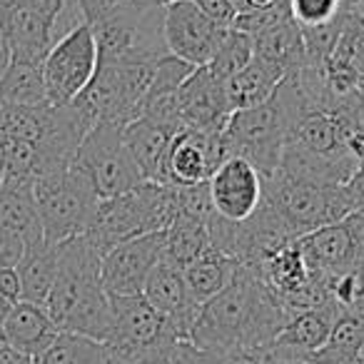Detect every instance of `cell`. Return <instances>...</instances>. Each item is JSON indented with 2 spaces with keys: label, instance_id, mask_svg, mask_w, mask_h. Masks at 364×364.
Masks as SVG:
<instances>
[{
  "label": "cell",
  "instance_id": "obj_1",
  "mask_svg": "<svg viewBox=\"0 0 364 364\" xmlns=\"http://www.w3.org/2000/svg\"><path fill=\"white\" fill-rule=\"evenodd\" d=\"M287 322L289 314L255 267L240 264L232 282L200 307L188 339L223 357L232 349H267Z\"/></svg>",
  "mask_w": 364,
  "mask_h": 364
},
{
  "label": "cell",
  "instance_id": "obj_2",
  "mask_svg": "<svg viewBox=\"0 0 364 364\" xmlns=\"http://www.w3.org/2000/svg\"><path fill=\"white\" fill-rule=\"evenodd\" d=\"M58 247V274L46 309L55 327L105 342L110 334V297L102 287V250L87 235Z\"/></svg>",
  "mask_w": 364,
  "mask_h": 364
},
{
  "label": "cell",
  "instance_id": "obj_3",
  "mask_svg": "<svg viewBox=\"0 0 364 364\" xmlns=\"http://www.w3.org/2000/svg\"><path fill=\"white\" fill-rule=\"evenodd\" d=\"M307 110L297 77H284L267 102L232 112L223 130L225 155L247 160L262 177L274 175L289 135Z\"/></svg>",
  "mask_w": 364,
  "mask_h": 364
},
{
  "label": "cell",
  "instance_id": "obj_4",
  "mask_svg": "<svg viewBox=\"0 0 364 364\" xmlns=\"http://www.w3.org/2000/svg\"><path fill=\"white\" fill-rule=\"evenodd\" d=\"M177 218V190L160 182H142L130 193L100 200L87 237L102 255L120 242L147 232H162Z\"/></svg>",
  "mask_w": 364,
  "mask_h": 364
},
{
  "label": "cell",
  "instance_id": "obj_5",
  "mask_svg": "<svg viewBox=\"0 0 364 364\" xmlns=\"http://www.w3.org/2000/svg\"><path fill=\"white\" fill-rule=\"evenodd\" d=\"M262 208L272 215V220L289 240L314 232L324 225L339 223L352 213L344 188L294 180L279 172L264 177Z\"/></svg>",
  "mask_w": 364,
  "mask_h": 364
},
{
  "label": "cell",
  "instance_id": "obj_6",
  "mask_svg": "<svg viewBox=\"0 0 364 364\" xmlns=\"http://www.w3.org/2000/svg\"><path fill=\"white\" fill-rule=\"evenodd\" d=\"M36 203L43 240L48 245H63L90 230L100 198L92 188L90 177L73 162L65 170L38 177Z\"/></svg>",
  "mask_w": 364,
  "mask_h": 364
},
{
  "label": "cell",
  "instance_id": "obj_7",
  "mask_svg": "<svg viewBox=\"0 0 364 364\" xmlns=\"http://www.w3.org/2000/svg\"><path fill=\"white\" fill-rule=\"evenodd\" d=\"M157 60H97L95 77L75 102L95 122L125 127L140 115Z\"/></svg>",
  "mask_w": 364,
  "mask_h": 364
},
{
  "label": "cell",
  "instance_id": "obj_8",
  "mask_svg": "<svg viewBox=\"0 0 364 364\" xmlns=\"http://www.w3.org/2000/svg\"><path fill=\"white\" fill-rule=\"evenodd\" d=\"M165 8H140L127 3L125 8L92 23L100 60H160L165 48Z\"/></svg>",
  "mask_w": 364,
  "mask_h": 364
},
{
  "label": "cell",
  "instance_id": "obj_9",
  "mask_svg": "<svg viewBox=\"0 0 364 364\" xmlns=\"http://www.w3.org/2000/svg\"><path fill=\"white\" fill-rule=\"evenodd\" d=\"M110 297V294H107ZM180 342L172 324L142 294L110 297V334L105 344L127 364H140Z\"/></svg>",
  "mask_w": 364,
  "mask_h": 364
},
{
  "label": "cell",
  "instance_id": "obj_10",
  "mask_svg": "<svg viewBox=\"0 0 364 364\" xmlns=\"http://www.w3.org/2000/svg\"><path fill=\"white\" fill-rule=\"evenodd\" d=\"M75 165L90 177L100 200L130 193L145 182L130 147L125 145L122 127L107 122H95L92 130L82 137Z\"/></svg>",
  "mask_w": 364,
  "mask_h": 364
},
{
  "label": "cell",
  "instance_id": "obj_11",
  "mask_svg": "<svg viewBox=\"0 0 364 364\" xmlns=\"http://www.w3.org/2000/svg\"><path fill=\"white\" fill-rule=\"evenodd\" d=\"M97 43L87 23L60 36L43 60V80L50 105H70L85 92L97 70Z\"/></svg>",
  "mask_w": 364,
  "mask_h": 364
},
{
  "label": "cell",
  "instance_id": "obj_12",
  "mask_svg": "<svg viewBox=\"0 0 364 364\" xmlns=\"http://www.w3.org/2000/svg\"><path fill=\"white\" fill-rule=\"evenodd\" d=\"M65 0H0V38L11 60L43 63Z\"/></svg>",
  "mask_w": 364,
  "mask_h": 364
},
{
  "label": "cell",
  "instance_id": "obj_13",
  "mask_svg": "<svg viewBox=\"0 0 364 364\" xmlns=\"http://www.w3.org/2000/svg\"><path fill=\"white\" fill-rule=\"evenodd\" d=\"M228 160L223 145V132H203L182 127L170 137L157 167L155 182L170 188H193L213 177L223 162Z\"/></svg>",
  "mask_w": 364,
  "mask_h": 364
},
{
  "label": "cell",
  "instance_id": "obj_14",
  "mask_svg": "<svg viewBox=\"0 0 364 364\" xmlns=\"http://www.w3.org/2000/svg\"><path fill=\"white\" fill-rule=\"evenodd\" d=\"M230 28H223L198 11L193 0H177L165 6V48L167 55L193 68L210 65Z\"/></svg>",
  "mask_w": 364,
  "mask_h": 364
},
{
  "label": "cell",
  "instance_id": "obj_15",
  "mask_svg": "<svg viewBox=\"0 0 364 364\" xmlns=\"http://www.w3.org/2000/svg\"><path fill=\"white\" fill-rule=\"evenodd\" d=\"M165 255V230L120 242L102 255L100 277L110 297L142 294L150 272Z\"/></svg>",
  "mask_w": 364,
  "mask_h": 364
},
{
  "label": "cell",
  "instance_id": "obj_16",
  "mask_svg": "<svg viewBox=\"0 0 364 364\" xmlns=\"http://www.w3.org/2000/svg\"><path fill=\"white\" fill-rule=\"evenodd\" d=\"M213 213L228 223H245L259 210L264 177L242 157H228L208 180Z\"/></svg>",
  "mask_w": 364,
  "mask_h": 364
},
{
  "label": "cell",
  "instance_id": "obj_17",
  "mask_svg": "<svg viewBox=\"0 0 364 364\" xmlns=\"http://www.w3.org/2000/svg\"><path fill=\"white\" fill-rule=\"evenodd\" d=\"M177 110L182 127L220 135L235 112L230 105L225 77L213 73L208 65L195 68L177 90Z\"/></svg>",
  "mask_w": 364,
  "mask_h": 364
},
{
  "label": "cell",
  "instance_id": "obj_18",
  "mask_svg": "<svg viewBox=\"0 0 364 364\" xmlns=\"http://www.w3.org/2000/svg\"><path fill=\"white\" fill-rule=\"evenodd\" d=\"M324 87L334 100H364V18L347 13L337 43L322 63Z\"/></svg>",
  "mask_w": 364,
  "mask_h": 364
},
{
  "label": "cell",
  "instance_id": "obj_19",
  "mask_svg": "<svg viewBox=\"0 0 364 364\" xmlns=\"http://www.w3.org/2000/svg\"><path fill=\"white\" fill-rule=\"evenodd\" d=\"M142 297L152 304V309L157 314H162L172 324L177 337H190V329H193L195 319H198L200 304L190 294L188 282H185V269H180L170 259L162 257L157 262V267L150 272V277H147L145 287H142Z\"/></svg>",
  "mask_w": 364,
  "mask_h": 364
},
{
  "label": "cell",
  "instance_id": "obj_20",
  "mask_svg": "<svg viewBox=\"0 0 364 364\" xmlns=\"http://www.w3.org/2000/svg\"><path fill=\"white\" fill-rule=\"evenodd\" d=\"M294 245H297L307 269L322 282H327L329 277L362 262L354 237L344 220L302 235V237L294 240Z\"/></svg>",
  "mask_w": 364,
  "mask_h": 364
},
{
  "label": "cell",
  "instance_id": "obj_21",
  "mask_svg": "<svg viewBox=\"0 0 364 364\" xmlns=\"http://www.w3.org/2000/svg\"><path fill=\"white\" fill-rule=\"evenodd\" d=\"M337 314L339 312L334 304H322V307L302 309V312L292 314L289 322L282 327V332L272 339L267 352L272 354L274 359L302 362L307 354L317 352V349L327 342Z\"/></svg>",
  "mask_w": 364,
  "mask_h": 364
},
{
  "label": "cell",
  "instance_id": "obj_22",
  "mask_svg": "<svg viewBox=\"0 0 364 364\" xmlns=\"http://www.w3.org/2000/svg\"><path fill=\"white\" fill-rule=\"evenodd\" d=\"M60 337V329L50 319L46 307L33 302H18L11 307V312L3 319V339L18 349L21 354L31 357L36 362L41 354L55 344Z\"/></svg>",
  "mask_w": 364,
  "mask_h": 364
},
{
  "label": "cell",
  "instance_id": "obj_23",
  "mask_svg": "<svg viewBox=\"0 0 364 364\" xmlns=\"http://www.w3.org/2000/svg\"><path fill=\"white\" fill-rule=\"evenodd\" d=\"M255 41V58L264 60L279 70L284 77L297 75L299 70L307 68V48L297 23L289 18V13H282L272 26L264 28Z\"/></svg>",
  "mask_w": 364,
  "mask_h": 364
},
{
  "label": "cell",
  "instance_id": "obj_24",
  "mask_svg": "<svg viewBox=\"0 0 364 364\" xmlns=\"http://www.w3.org/2000/svg\"><path fill=\"white\" fill-rule=\"evenodd\" d=\"M0 228L16 232L26 242V247L43 242L33 180H8L6 177L0 182Z\"/></svg>",
  "mask_w": 364,
  "mask_h": 364
},
{
  "label": "cell",
  "instance_id": "obj_25",
  "mask_svg": "<svg viewBox=\"0 0 364 364\" xmlns=\"http://www.w3.org/2000/svg\"><path fill=\"white\" fill-rule=\"evenodd\" d=\"M177 132V127L165 125V122L150 120V117H135L130 125L122 127L125 145L130 147L137 167L147 182H155L157 167H160L162 152H165L170 137Z\"/></svg>",
  "mask_w": 364,
  "mask_h": 364
},
{
  "label": "cell",
  "instance_id": "obj_26",
  "mask_svg": "<svg viewBox=\"0 0 364 364\" xmlns=\"http://www.w3.org/2000/svg\"><path fill=\"white\" fill-rule=\"evenodd\" d=\"M18 277H21L23 299L21 302H33L46 307L48 294L53 289L58 274V247L48 245L46 240L36 245H28L26 255L18 262Z\"/></svg>",
  "mask_w": 364,
  "mask_h": 364
},
{
  "label": "cell",
  "instance_id": "obj_27",
  "mask_svg": "<svg viewBox=\"0 0 364 364\" xmlns=\"http://www.w3.org/2000/svg\"><path fill=\"white\" fill-rule=\"evenodd\" d=\"M237 267H240L237 259L228 257V255L215 247H210L208 252L200 255L193 264L185 267V282H188V289L195 302L203 307L205 302L218 297L232 282Z\"/></svg>",
  "mask_w": 364,
  "mask_h": 364
},
{
  "label": "cell",
  "instance_id": "obj_28",
  "mask_svg": "<svg viewBox=\"0 0 364 364\" xmlns=\"http://www.w3.org/2000/svg\"><path fill=\"white\" fill-rule=\"evenodd\" d=\"M364 347V314L339 312L327 342L317 352L307 354V364H359Z\"/></svg>",
  "mask_w": 364,
  "mask_h": 364
},
{
  "label": "cell",
  "instance_id": "obj_29",
  "mask_svg": "<svg viewBox=\"0 0 364 364\" xmlns=\"http://www.w3.org/2000/svg\"><path fill=\"white\" fill-rule=\"evenodd\" d=\"M282 80V73L274 70L272 65H267L259 58H255L245 70H240L237 75L225 80L230 105H232V110H247V107L262 105L274 95V90H277Z\"/></svg>",
  "mask_w": 364,
  "mask_h": 364
},
{
  "label": "cell",
  "instance_id": "obj_30",
  "mask_svg": "<svg viewBox=\"0 0 364 364\" xmlns=\"http://www.w3.org/2000/svg\"><path fill=\"white\" fill-rule=\"evenodd\" d=\"M208 223L210 220L177 213V218L172 220L170 228L165 230V255H162V257L170 259V262L177 264L180 269L193 264L200 255L213 247Z\"/></svg>",
  "mask_w": 364,
  "mask_h": 364
},
{
  "label": "cell",
  "instance_id": "obj_31",
  "mask_svg": "<svg viewBox=\"0 0 364 364\" xmlns=\"http://www.w3.org/2000/svg\"><path fill=\"white\" fill-rule=\"evenodd\" d=\"M0 100L21 107L50 105L43 80V63L8 60L6 70L0 73Z\"/></svg>",
  "mask_w": 364,
  "mask_h": 364
},
{
  "label": "cell",
  "instance_id": "obj_32",
  "mask_svg": "<svg viewBox=\"0 0 364 364\" xmlns=\"http://www.w3.org/2000/svg\"><path fill=\"white\" fill-rule=\"evenodd\" d=\"M36 364H127L110 352L105 342L80 334L60 332L50 349L36 359Z\"/></svg>",
  "mask_w": 364,
  "mask_h": 364
},
{
  "label": "cell",
  "instance_id": "obj_33",
  "mask_svg": "<svg viewBox=\"0 0 364 364\" xmlns=\"http://www.w3.org/2000/svg\"><path fill=\"white\" fill-rule=\"evenodd\" d=\"M329 304L337 307V312L364 314V259L344 272L334 274L324 282Z\"/></svg>",
  "mask_w": 364,
  "mask_h": 364
},
{
  "label": "cell",
  "instance_id": "obj_34",
  "mask_svg": "<svg viewBox=\"0 0 364 364\" xmlns=\"http://www.w3.org/2000/svg\"><path fill=\"white\" fill-rule=\"evenodd\" d=\"M252 60H255L252 38L245 36V33H237V31H228V36L223 38L218 53H215V58L210 60L208 68L228 80V77L237 75L240 70H245Z\"/></svg>",
  "mask_w": 364,
  "mask_h": 364
},
{
  "label": "cell",
  "instance_id": "obj_35",
  "mask_svg": "<svg viewBox=\"0 0 364 364\" xmlns=\"http://www.w3.org/2000/svg\"><path fill=\"white\" fill-rule=\"evenodd\" d=\"M287 13L299 31H314L332 26L352 11H347L342 0H287Z\"/></svg>",
  "mask_w": 364,
  "mask_h": 364
},
{
  "label": "cell",
  "instance_id": "obj_36",
  "mask_svg": "<svg viewBox=\"0 0 364 364\" xmlns=\"http://www.w3.org/2000/svg\"><path fill=\"white\" fill-rule=\"evenodd\" d=\"M193 70H195L193 65L177 60V58H172V55L160 58V60L155 63V70H152V80H150V87H147L145 100L175 95V92L182 87V82L190 77V73Z\"/></svg>",
  "mask_w": 364,
  "mask_h": 364
},
{
  "label": "cell",
  "instance_id": "obj_37",
  "mask_svg": "<svg viewBox=\"0 0 364 364\" xmlns=\"http://www.w3.org/2000/svg\"><path fill=\"white\" fill-rule=\"evenodd\" d=\"M218 362H220L218 354L203 352L190 339H180V342L170 344L160 354H155V357L145 359L140 364H218Z\"/></svg>",
  "mask_w": 364,
  "mask_h": 364
},
{
  "label": "cell",
  "instance_id": "obj_38",
  "mask_svg": "<svg viewBox=\"0 0 364 364\" xmlns=\"http://www.w3.org/2000/svg\"><path fill=\"white\" fill-rule=\"evenodd\" d=\"M70 3L75 6V11L80 13L82 21H85L87 26H92V23L107 18L110 13L125 8L130 0H70Z\"/></svg>",
  "mask_w": 364,
  "mask_h": 364
},
{
  "label": "cell",
  "instance_id": "obj_39",
  "mask_svg": "<svg viewBox=\"0 0 364 364\" xmlns=\"http://www.w3.org/2000/svg\"><path fill=\"white\" fill-rule=\"evenodd\" d=\"M193 3L213 23H218L223 28H232V21L237 16V8H235L232 0H193Z\"/></svg>",
  "mask_w": 364,
  "mask_h": 364
},
{
  "label": "cell",
  "instance_id": "obj_40",
  "mask_svg": "<svg viewBox=\"0 0 364 364\" xmlns=\"http://www.w3.org/2000/svg\"><path fill=\"white\" fill-rule=\"evenodd\" d=\"M23 255H26V242L16 232L0 228V269L18 267Z\"/></svg>",
  "mask_w": 364,
  "mask_h": 364
},
{
  "label": "cell",
  "instance_id": "obj_41",
  "mask_svg": "<svg viewBox=\"0 0 364 364\" xmlns=\"http://www.w3.org/2000/svg\"><path fill=\"white\" fill-rule=\"evenodd\" d=\"M218 364H272V354L267 349H232Z\"/></svg>",
  "mask_w": 364,
  "mask_h": 364
},
{
  "label": "cell",
  "instance_id": "obj_42",
  "mask_svg": "<svg viewBox=\"0 0 364 364\" xmlns=\"http://www.w3.org/2000/svg\"><path fill=\"white\" fill-rule=\"evenodd\" d=\"M0 297L6 299L8 304H18L23 299L21 277H18V269L16 267L0 269Z\"/></svg>",
  "mask_w": 364,
  "mask_h": 364
},
{
  "label": "cell",
  "instance_id": "obj_43",
  "mask_svg": "<svg viewBox=\"0 0 364 364\" xmlns=\"http://www.w3.org/2000/svg\"><path fill=\"white\" fill-rule=\"evenodd\" d=\"M344 190H347L352 213L364 215V165H359L357 170H354V175L349 177V182L344 185Z\"/></svg>",
  "mask_w": 364,
  "mask_h": 364
},
{
  "label": "cell",
  "instance_id": "obj_44",
  "mask_svg": "<svg viewBox=\"0 0 364 364\" xmlns=\"http://www.w3.org/2000/svg\"><path fill=\"white\" fill-rule=\"evenodd\" d=\"M344 223H347L349 232H352L354 245H357V250H359V257L364 259V215L349 213L347 218H344Z\"/></svg>",
  "mask_w": 364,
  "mask_h": 364
},
{
  "label": "cell",
  "instance_id": "obj_45",
  "mask_svg": "<svg viewBox=\"0 0 364 364\" xmlns=\"http://www.w3.org/2000/svg\"><path fill=\"white\" fill-rule=\"evenodd\" d=\"M347 150H349V155L354 157V162H357V165H364V122L349 132Z\"/></svg>",
  "mask_w": 364,
  "mask_h": 364
},
{
  "label": "cell",
  "instance_id": "obj_46",
  "mask_svg": "<svg viewBox=\"0 0 364 364\" xmlns=\"http://www.w3.org/2000/svg\"><path fill=\"white\" fill-rule=\"evenodd\" d=\"M242 11H267V13H279L287 11V0H245Z\"/></svg>",
  "mask_w": 364,
  "mask_h": 364
},
{
  "label": "cell",
  "instance_id": "obj_47",
  "mask_svg": "<svg viewBox=\"0 0 364 364\" xmlns=\"http://www.w3.org/2000/svg\"><path fill=\"white\" fill-rule=\"evenodd\" d=\"M132 6H140V8H165L170 3H177V0H130Z\"/></svg>",
  "mask_w": 364,
  "mask_h": 364
},
{
  "label": "cell",
  "instance_id": "obj_48",
  "mask_svg": "<svg viewBox=\"0 0 364 364\" xmlns=\"http://www.w3.org/2000/svg\"><path fill=\"white\" fill-rule=\"evenodd\" d=\"M8 60H11V55H8V48H6V43H3V38H0V73L6 70Z\"/></svg>",
  "mask_w": 364,
  "mask_h": 364
},
{
  "label": "cell",
  "instance_id": "obj_49",
  "mask_svg": "<svg viewBox=\"0 0 364 364\" xmlns=\"http://www.w3.org/2000/svg\"><path fill=\"white\" fill-rule=\"evenodd\" d=\"M357 13L364 18V0H359V3H357Z\"/></svg>",
  "mask_w": 364,
  "mask_h": 364
},
{
  "label": "cell",
  "instance_id": "obj_50",
  "mask_svg": "<svg viewBox=\"0 0 364 364\" xmlns=\"http://www.w3.org/2000/svg\"><path fill=\"white\" fill-rule=\"evenodd\" d=\"M232 3H235V8H237V13L245 8V0H232Z\"/></svg>",
  "mask_w": 364,
  "mask_h": 364
},
{
  "label": "cell",
  "instance_id": "obj_51",
  "mask_svg": "<svg viewBox=\"0 0 364 364\" xmlns=\"http://www.w3.org/2000/svg\"><path fill=\"white\" fill-rule=\"evenodd\" d=\"M0 182H3V167H0Z\"/></svg>",
  "mask_w": 364,
  "mask_h": 364
}]
</instances>
